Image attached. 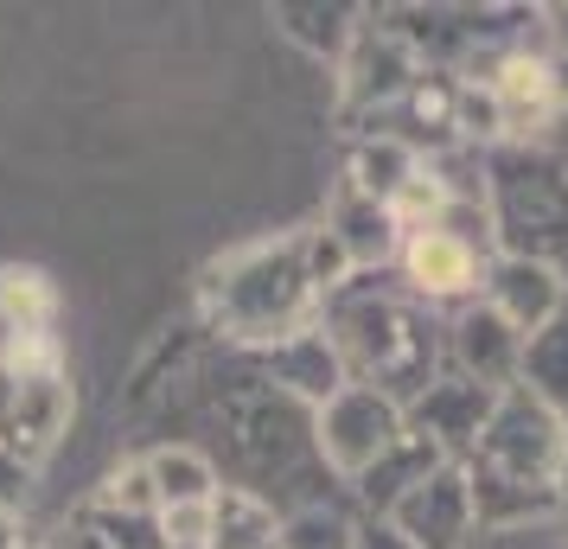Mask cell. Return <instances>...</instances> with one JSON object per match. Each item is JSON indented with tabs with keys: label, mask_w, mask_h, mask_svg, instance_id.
<instances>
[{
	"label": "cell",
	"mask_w": 568,
	"mask_h": 549,
	"mask_svg": "<svg viewBox=\"0 0 568 549\" xmlns=\"http://www.w3.org/2000/svg\"><path fill=\"white\" fill-rule=\"evenodd\" d=\"M333 345L345 358V377L364 384V390L389 396L396 409H409L415 396L440 377V326L415 301H396V294H338L333 301Z\"/></svg>",
	"instance_id": "obj_1"
},
{
	"label": "cell",
	"mask_w": 568,
	"mask_h": 549,
	"mask_svg": "<svg viewBox=\"0 0 568 549\" xmlns=\"http://www.w3.org/2000/svg\"><path fill=\"white\" fill-rule=\"evenodd\" d=\"M320 294L307 282V262H301V236H287V243H262V250H243L217 268V282H211V314L224 319V333L243 345H268L294 339V333H307L320 326Z\"/></svg>",
	"instance_id": "obj_2"
},
{
	"label": "cell",
	"mask_w": 568,
	"mask_h": 549,
	"mask_svg": "<svg viewBox=\"0 0 568 549\" xmlns=\"http://www.w3.org/2000/svg\"><path fill=\"white\" fill-rule=\"evenodd\" d=\"M403 435H409L403 409H396L389 396L364 390V384H345L326 409H313V454H320V467L333 472V479H345V486H358Z\"/></svg>",
	"instance_id": "obj_3"
},
{
	"label": "cell",
	"mask_w": 568,
	"mask_h": 549,
	"mask_svg": "<svg viewBox=\"0 0 568 549\" xmlns=\"http://www.w3.org/2000/svg\"><path fill=\"white\" fill-rule=\"evenodd\" d=\"M384 523L409 549H473L479 523H473V486H466V467L460 460L435 467L422 486H409V492L389 505Z\"/></svg>",
	"instance_id": "obj_4"
},
{
	"label": "cell",
	"mask_w": 568,
	"mask_h": 549,
	"mask_svg": "<svg viewBox=\"0 0 568 549\" xmlns=\"http://www.w3.org/2000/svg\"><path fill=\"white\" fill-rule=\"evenodd\" d=\"M486 307L511 326L517 339H537L542 326L568 307V282L549 256H517V250H505L486 268Z\"/></svg>",
	"instance_id": "obj_5"
},
{
	"label": "cell",
	"mask_w": 568,
	"mask_h": 549,
	"mask_svg": "<svg viewBox=\"0 0 568 549\" xmlns=\"http://www.w3.org/2000/svg\"><path fill=\"white\" fill-rule=\"evenodd\" d=\"M491 409H498V396L479 390L473 377H435V384L403 409V421H409V435L435 441L447 460H466V454L479 447V435H486Z\"/></svg>",
	"instance_id": "obj_6"
},
{
	"label": "cell",
	"mask_w": 568,
	"mask_h": 549,
	"mask_svg": "<svg viewBox=\"0 0 568 549\" xmlns=\"http://www.w3.org/2000/svg\"><path fill=\"white\" fill-rule=\"evenodd\" d=\"M396 268H403V282H409L415 301L435 307V301H473V294L486 288L491 256L466 250L460 236H447V231H415V236H403Z\"/></svg>",
	"instance_id": "obj_7"
},
{
	"label": "cell",
	"mask_w": 568,
	"mask_h": 549,
	"mask_svg": "<svg viewBox=\"0 0 568 549\" xmlns=\"http://www.w3.org/2000/svg\"><path fill=\"white\" fill-rule=\"evenodd\" d=\"M447 358H454V377H473L479 390L505 396L517 384V370H524V339L491 314L486 301H466L454 326H447Z\"/></svg>",
	"instance_id": "obj_8"
},
{
	"label": "cell",
	"mask_w": 568,
	"mask_h": 549,
	"mask_svg": "<svg viewBox=\"0 0 568 549\" xmlns=\"http://www.w3.org/2000/svg\"><path fill=\"white\" fill-rule=\"evenodd\" d=\"M262 384H275L287 403H301V409H326L352 377H345V358H338V345L326 326H307V333H294V339L268 345L262 352Z\"/></svg>",
	"instance_id": "obj_9"
},
{
	"label": "cell",
	"mask_w": 568,
	"mask_h": 549,
	"mask_svg": "<svg viewBox=\"0 0 568 549\" xmlns=\"http://www.w3.org/2000/svg\"><path fill=\"white\" fill-rule=\"evenodd\" d=\"M486 96H491V122H498V134L524 141V134H537L542 122L556 115V64L537 58V52H511L486 78Z\"/></svg>",
	"instance_id": "obj_10"
},
{
	"label": "cell",
	"mask_w": 568,
	"mask_h": 549,
	"mask_svg": "<svg viewBox=\"0 0 568 549\" xmlns=\"http://www.w3.org/2000/svg\"><path fill=\"white\" fill-rule=\"evenodd\" d=\"M282 511L256 486H217L211 492V549H275Z\"/></svg>",
	"instance_id": "obj_11"
},
{
	"label": "cell",
	"mask_w": 568,
	"mask_h": 549,
	"mask_svg": "<svg viewBox=\"0 0 568 549\" xmlns=\"http://www.w3.org/2000/svg\"><path fill=\"white\" fill-rule=\"evenodd\" d=\"M435 467H447V454H440L435 441H422V435H403V441L389 447L384 460H377V467L352 486V492H358V505H364V518H384L389 505L409 492V486H422Z\"/></svg>",
	"instance_id": "obj_12"
},
{
	"label": "cell",
	"mask_w": 568,
	"mask_h": 549,
	"mask_svg": "<svg viewBox=\"0 0 568 549\" xmlns=\"http://www.w3.org/2000/svg\"><path fill=\"white\" fill-rule=\"evenodd\" d=\"M52 319H58V282L32 262H7L0 268V339L52 333Z\"/></svg>",
	"instance_id": "obj_13"
},
{
	"label": "cell",
	"mask_w": 568,
	"mask_h": 549,
	"mask_svg": "<svg viewBox=\"0 0 568 549\" xmlns=\"http://www.w3.org/2000/svg\"><path fill=\"white\" fill-rule=\"evenodd\" d=\"M148 460V479H154V492H160V511L166 505H205L224 479H217V467H211V454L205 447H192V441H160L154 454H141Z\"/></svg>",
	"instance_id": "obj_14"
},
{
	"label": "cell",
	"mask_w": 568,
	"mask_h": 549,
	"mask_svg": "<svg viewBox=\"0 0 568 549\" xmlns=\"http://www.w3.org/2000/svg\"><path fill=\"white\" fill-rule=\"evenodd\" d=\"M447 199H454V180H447V166L440 160H422L415 154V166L403 173V185L384 199L389 224H396V236H415V231H435L440 211H447Z\"/></svg>",
	"instance_id": "obj_15"
},
{
	"label": "cell",
	"mask_w": 568,
	"mask_h": 549,
	"mask_svg": "<svg viewBox=\"0 0 568 549\" xmlns=\"http://www.w3.org/2000/svg\"><path fill=\"white\" fill-rule=\"evenodd\" d=\"M517 384L530 396H542L549 409H568V307L542 326L537 339H524V370H517Z\"/></svg>",
	"instance_id": "obj_16"
},
{
	"label": "cell",
	"mask_w": 568,
	"mask_h": 549,
	"mask_svg": "<svg viewBox=\"0 0 568 549\" xmlns=\"http://www.w3.org/2000/svg\"><path fill=\"white\" fill-rule=\"evenodd\" d=\"M338 243L352 250V262L358 268H384V262H396V250H403V236H396V224H389L384 205H371V199H358V192H345V211L333 217Z\"/></svg>",
	"instance_id": "obj_17"
},
{
	"label": "cell",
	"mask_w": 568,
	"mask_h": 549,
	"mask_svg": "<svg viewBox=\"0 0 568 549\" xmlns=\"http://www.w3.org/2000/svg\"><path fill=\"white\" fill-rule=\"evenodd\" d=\"M358 543V518L338 511V505H301L282 518L275 549H352Z\"/></svg>",
	"instance_id": "obj_18"
},
{
	"label": "cell",
	"mask_w": 568,
	"mask_h": 549,
	"mask_svg": "<svg viewBox=\"0 0 568 549\" xmlns=\"http://www.w3.org/2000/svg\"><path fill=\"white\" fill-rule=\"evenodd\" d=\"M97 511H115V518H160V492L148 479V460H122V467L103 479L97 492Z\"/></svg>",
	"instance_id": "obj_19"
},
{
	"label": "cell",
	"mask_w": 568,
	"mask_h": 549,
	"mask_svg": "<svg viewBox=\"0 0 568 549\" xmlns=\"http://www.w3.org/2000/svg\"><path fill=\"white\" fill-rule=\"evenodd\" d=\"M154 530H160V549H211V498L205 505H166Z\"/></svg>",
	"instance_id": "obj_20"
},
{
	"label": "cell",
	"mask_w": 568,
	"mask_h": 549,
	"mask_svg": "<svg viewBox=\"0 0 568 549\" xmlns=\"http://www.w3.org/2000/svg\"><path fill=\"white\" fill-rule=\"evenodd\" d=\"M352 549H409V543H403L384 518H358V543H352Z\"/></svg>",
	"instance_id": "obj_21"
},
{
	"label": "cell",
	"mask_w": 568,
	"mask_h": 549,
	"mask_svg": "<svg viewBox=\"0 0 568 549\" xmlns=\"http://www.w3.org/2000/svg\"><path fill=\"white\" fill-rule=\"evenodd\" d=\"M549 32H556V45H562V58H568V7H549Z\"/></svg>",
	"instance_id": "obj_22"
},
{
	"label": "cell",
	"mask_w": 568,
	"mask_h": 549,
	"mask_svg": "<svg viewBox=\"0 0 568 549\" xmlns=\"http://www.w3.org/2000/svg\"><path fill=\"white\" fill-rule=\"evenodd\" d=\"M562 421H568V409H562Z\"/></svg>",
	"instance_id": "obj_23"
}]
</instances>
